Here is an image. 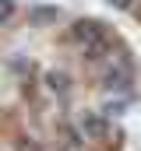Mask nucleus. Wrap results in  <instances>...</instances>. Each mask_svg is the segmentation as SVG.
I'll use <instances>...</instances> for the list:
<instances>
[{"label": "nucleus", "instance_id": "f257e3e1", "mask_svg": "<svg viewBox=\"0 0 141 151\" xmlns=\"http://www.w3.org/2000/svg\"><path fill=\"white\" fill-rule=\"evenodd\" d=\"M70 39H74L92 60H102L106 53H109V32L102 28V21H95V18L74 21V25H70Z\"/></svg>", "mask_w": 141, "mask_h": 151}, {"label": "nucleus", "instance_id": "f03ea898", "mask_svg": "<svg viewBox=\"0 0 141 151\" xmlns=\"http://www.w3.org/2000/svg\"><path fill=\"white\" fill-rule=\"evenodd\" d=\"M67 134H70V141H74V144L106 141V134H109V116H106V113H95V109H85V113L70 123Z\"/></svg>", "mask_w": 141, "mask_h": 151}, {"label": "nucleus", "instance_id": "7ed1b4c3", "mask_svg": "<svg viewBox=\"0 0 141 151\" xmlns=\"http://www.w3.org/2000/svg\"><path fill=\"white\" fill-rule=\"evenodd\" d=\"M131 63H124V60H120V63H109V70H106L102 74V88L106 91H116V95H127V91H131Z\"/></svg>", "mask_w": 141, "mask_h": 151}, {"label": "nucleus", "instance_id": "20e7f679", "mask_svg": "<svg viewBox=\"0 0 141 151\" xmlns=\"http://www.w3.org/2000/svg\"><path fill=\"white\" fill-rule=\"evenodd\" d=\"M53 21H60V7H32L28 11V25H35V28H46Z\"/></svg>", "mask_w": 141, "mask_h": 151}, {"label": "nucleus", "instance_id": "39448f33", "mask_svg": "<svg viewBox=\"0 0 141 151\" xmlns=\"http://www.w3.org/2000/svg\"><path fill=\"white\" fill-rule=\"evenodd\" d=\"M46 88L53 95H67L70 91V74L67 70H46Z\"/></svg>", "mask_w": 141, "mask_h": 151}, {"label": "nucleus", "instance_id": "423d86ee", "mask_svg": "<svg viewBox=\"0 0 141 151\" xmlns=\"http://www.w3.org/2000/svg\"><path fill=\"white\" fill-rule=\"evenodd\" d=\"M124 109H127V95H113V99H106V106H102L106 116H120Z\"/></svg>", "mask_w": 141, "mask_h": 151}, {"label": "nucleus", "instance_id": "0eeeda50", "mask_svg": "<svg viewBox=\"0 0 141 151\" xmlns=\"http://www.w3.org/2000/svg\"><path fill=\"white\" fill-rule=\"evenodd\" d=\"M14 11H18L14 0H0V25H7V21L14 18Z\"/></svg>", "mask_w": 141, "mask_h": 151}, {"label": "nucleus", "instance_id": "6e6552de", "mask_svg": "<svg viewBox=\"0 0 141 151\" xmlns=\"http://www.w3.org/2000/svg\"><path fill=\"white\" fill-rule=\"evenodd\" d=\"M53 151H81V144H74V141H67V144H60V148H53Z\"/></svg>", "mask_w": 141, "mask_h": 151}, {"label": "nucleus", "instance_id": "1a4fd4ad", "mask_svg": "<svg viewBox=\"0 0 141 151\" xmlns=\"http://www.w3.org/2000/svg\"><path fill=\"white\" fill-rule=\"evenodd\" d=\"M109 4H113V7H120V11H124V7H131V0H109Z\"/></svg>", "mask_w": 141, "mask_h": 151}]
</instances>
